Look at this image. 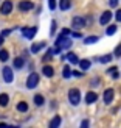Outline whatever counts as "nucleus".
<instances>
[{
  "mask_svg": "<svg viewBox=\"0 0 121 128\" xmlns=\"http://www.w3.org/2000/svg\"><path fill=\"white\" fill-rule=\"evenodd\" d=\"M68 100H70V103H72L73 106L79 105V102H81V92L76 88L70 89V91H68Z\"/></svg>",
  "mask_w": 121,
  "mask_h": 128,
  "instance_id": "nucleus-1",
  "label": "nucleus"
},
{
  "mask_svg": "<svg viewBox=\"0 0 121 128\" xmlns=\"http://www.w3.org/2000/svg\"><path fill=\"white\" fill-rule=\"evenodd\" d=\"M72 46V41H70V38H67L65 34H61L58 38V41H56V47H59L61 50L62 48H68Z\"/></svg>",
  "mask_w": 121,
  "mask_h": 128,
  "instance_id": "nucleus-2",
  "label": "nucleus"
},
{
  "mask_svg": "<svg viewBox=\"0 0 121 128\" xmlns=\"http://www.w3.org/2000/svg\"><path fill=\"white\" fill-rule=\"evenodd\" d=\"M37 84H39V74H36V72L30 74V76L27 78V88L28 89H34Z\"/></svg>",
  "mask_w": 121,
  "mask_h": 128,
  "instance_id": "nucleus-3",
  "label": "nucleus"
},
{
  "mask_svg": "<svg viewBox=\"0 0 121 128\" xmlns=\"http://www.w3.org/2000/svg\"><path fill=\"white\" fill-rule=\"evenodd\" d=\"M2 75H3L5 83H12V80H14V74H12V69H11L9 66H5V67H3Z\"/></svg>",
  "mask_w": 121,
  "mask_h": 128,
  "instance_id": "nucleus-4",
  "label": "nucleus"
},
{
  "mask_svg": "<svg viewBox=\"0 0 121 128\" xmlns=\"http://www.w3.org/2000/svg\"><path fill=\"white\" fill-rule=\"evenodd\" d=\"M37 33V27H25L22 28V34L27 38V39H33Z\"/></svg>",
  "mask_w": 121,
  "mask_h": 128,
  "instance_id": "nucleus-5",
  "label": "nucleus"
},
{
  "mask_svg": "<svg viewBox=\"0 0 121 128\" xmlns=\"http://www.w3.org/2000/svg\"><path fill=\"white\" fill-rule=\"evenodd\" d=\"M84 25H85V19L84 17H81V16H75L73 17V20H72V27L73 28L81 30V28H84Z\"/></svg>",
  "mask_w": 121,
  "mask_h": 128,
  "instance_id": "nucleus-6",
  "label": "nucleus"
},
{
  "mask_svg": "<svg viewBox=\"0 0 121 128\" xmlns=\"http://www.w3.org/2000/svg\"><path fill=\"white\" fill-rule=\"evenodd\" d=\"M12 11V2L11 0H5V2L2 3V6H0V12L2 14H9V12Z\"/></svg>",
  "mask_w": 121,
  "mask_h": 128,
  "instance_id": "nucleus-7",
  "label": "nucleus"
},
{
  "mask_svg": "<svg viewBox=\"0 0 121 128\" xmlns=\"http://www.w3.org/2000/svg\"><path fill=\"white\" fill-rule=\"evenodd\" d=\"M33 6H34L33 2H30V0H22V2L19 3V10L20 11H30V10H33Z\"/></svg>",
  "mask_w": 121,
  "mask_h": 128,
  "instance_id": "nucleus-8",
  "label": "nucleus"
},
{
  "mask_svg": "<svg viewBox=\"0 0 121 128\" xmlns=\"http://www.w3.org/2000/svg\"><path fill=\"white\" fill-rule=\"evenodd\" d=\"M113 95H115V92H113V89H112V88L106 89V91H104V95H103V98H104V103H112V100H113Z\"/></svg>",
  "mask_w": 121,
  "mask_h": 128,
  "instance_id": "nucleus-9",
  "label": "nucleus"
},
{
  "mask_svg": "<svg viewBox=\"0 0 121 128\" xmlns=\"http://www.w3.org/2000/svg\"><path fill=\"white\" fill-rule=\"evenodd\" d=\"M110 19H112V12L110 11H104L103 16H101V19H99V24L101 25H107L110 22Z\"/></svg>",
  "mask_w": 121,
  "mask_h": 128,
  "instance_id": "nucleus-10",
  "label": "nucleus"
},
{
  "mask_svg": "<svg viewBox=\"0 0 121 128\" xmlns=\"http://www.w3.org/2000/svg\"><path fill=\"white\" fill-rule=\"evenodd\" d=\"M96 98H98V94L93 92V91H90V92H87V95H85V103L92 105V103H95V102H96Z\"/></svg>",
  "mask_w": 121,
  "mask_h": 128,
  "instance_id": "nucleus-11",
  "label": "nucleus"
},
{
  "mask_svg": "<svg viewBox=\"0 0 121 128\" xmlns=\"http://www.w3.org/2000/svg\"><path fill=\"white\" fill-rule=\"evenodd\" d=\"M47 46V44L45 42H37V44H33V46H31V53H37V52H40V50L43 48V47H45Z\"/></svg>",
  "mask_w": 121,
  "mask_h": 128,
  "instance_id": "nucleus-12",
  "label": "nucleus"
},
{
  "mask_svg": "<svg viewBox=\"0 0 121 128\" xmlns=\"http://www.w3.org/2000/svg\"><path fill=\"white\" fill-rule=\"evenodd\" d=\"M42 72H43V75H45V76L51 78V76L54 75V69H53L51 66H43V67H42Z\"/></svg>",
  "mask_w": 121,
  "mask_h": 128,
  "instance_id": "nucleus-13",
  "label": "nucleus"
},
{
  "mask_svg": "<svg viewBox=\"0 0 121 128\" xmlns=\"http://www.w3.org/2000/svg\"><path fill=\"white\" fill-rule=\"evenodd\" d=\"M9 103V95L8 94H0V106L5 108V106H8Z\"/></svg>",
  "mask_w": 121,
  "mask_h": 128,
  "instance_id": "nucleus-14",
  "label": "nucleus"
},
{
  "mask_svg": "<svg viewBox=\"0 0 121 128\" xmlns=\"http://www.w3.org/2000/svg\"><path fill=\"white\" fill-rule=\"evenodd\" d=\"M17 111L19 112H27L28 111V103L27 102H19L17 103Z\"/></svg>",
  "mask_w": 121,
  "mask_h": 128,
  "instance_id": "nucleus-15",
  "label": "nucleus"
},
{
  "mask_svg": "<svg viewBox=\"0 0 121 128\" xmlns=\"http://www.w3.org/2000/svg\"><path fill=\"white\" fill-rule=\"evenodd\" d=\"M8 60H9V52H8V50H5V48H2V50H0V61L6 62Z\"/></svg>",
  "mask_w": 121,
  "mask_h": 128,
  "instance_id": "nucleus-16",
  "label": "nucleus"
},
{
  "mask_svg": "<svg viewBox=\"0 0 121 128\" xmlns=\"http://www.w3.org/2000/svg\"><path fill=\"white\" fill-rule=\"evenodd\" d=\"M23 64H25V60L20 58V56H17V58L14 60V62H12V66H14L16 69H22V67H23Z\"/></svg>",
  "mask_w": 121,
  "mask_h": 128,
  "instance_id": "nucleus-17",
  "label": "nucleus"
},
{
  "mask_svg": "<svg viewBox=\"0 0 121 128\" xmlns=\"http://www.w3.org/2000/svg\"><path fill=\"white\" fill-rule=\"evenodd\" d=\"M70 6H72V2H70V0H61V2H59V8L62 11H67Z\"/></svg>",
  "mask_w": 121,
  "mask_h": 128,
  "instance_id": "nucleus-18",
  "label": "nucleus"
},
{
  "mask_svg": "<svg viewBox=\"0 0 121 128\" xmlns=\"http://www.w3.org/2000/svg\"><path fill=\"white\" fill-rule=\"evenodd\" d=\"M61 125V117L59 116H54L51 119V122H50V128H56V126H59Z\"/></svg>",
  "mask_w": 121,
  "mask_h": 128,
  "instance_id": "nucleus-19",
  "label": "nucleus"
},
{
  "mask_svg": "<svg viewBox=\"0 0 121 128\" xmlns=\"http://www.w3.org/2000/svg\"><path fill=\"white\" fill-rule=\"evenodd\" d=\"M43 95H40V94H36L34 95V103H36V106H42L43 105Z\"/></svg>",
  "mask_w": 121,
  "mask_h": 128,
  "instance_id": "nucleus-20",
  "label": "nucleus"
},
{
  "mask_svg": "<svg viewBox=\"0 0 121 128\" xmlns=\"http://www.w3.org/2000/svg\"><path fill=\"white\" fill-rule=\"evenodd\" d=\"M78 64H79V67L82 70H87L88 67H90V61L88 60H81V61H78Z\"/></svg>",
  "mask_w": 121,
  "mask_h": 128,
  "instance_id": "nucleus-21",
  "label": "nucleus"
},
{
  "mask_svg": "<svg viewBox=\"0 0 121 128\" xmlns=\"http://www.w3.org/2000/svg\"><path fill=\"white\" fill-rule=\"evenodd\" d=\"M70 75H72V69H70V66H64L62 76H64V78H70Z\"/></svg>",
  "mask_w": 121,
  "mask_h": 128,
  "instance_id": "nucleus-22",
  "label": "nucleus"
},
{
  "mask_svg": "<svg viewBox=\"0 0 121 128\" xmlns=\"http://www.w3.org/2000/svg\"><path fill=\"white\" fill-rule=\"evenodd\" d=\"M67 60L72 62V64H78V61H79V60H78V56H76L75 53H68V55H67Z\"/></svg>",
  "mask_w": 121,
  "mask_h": 128,
  "instance_id": "nucleus-23",
  "label": "nucleus"
},
{
  "mask_svg": "<svg viewBox=\"0 0 121 128\" xmlns=\"http://www.w3.org/2000/svg\"><path fill=\"white\" fill-rule=\"evenodd\" d=\"M109 74H112L113 80H118V78H120V72H118V69H117V67H112V69H109Z\"/></svg>",
  "mask_w": 121,
  "mask_h": 128,
  "instance_id": "nucleus-24",
  "label": "nucleus"
},
{
  "mask_svg": "<svg viewBox=\"0 0 121 128\" xmlns=\"http://www.w3.org/2000/svg\"><path fill=\"white\" fill-rule=\"evenodd\" d=\"M115 31H117V25H109L107 27V36H112V34H115Z\"/></svg>",
  "mask_w": 121,
  "mask_h": 128,
  "instance_id": "nucleus-25",
  "label": "nucleus"
},
{
  "mask_svg": "<svg viewBox=\"0 0 121 128\" xmlns=\"http://www.w3.org/2000/svg\"><path fill=\"white\" fill-rule=\"evenodd\" d=\"M98 39H99L98 36H88V38H87V39H85L84 42H85V44H95V42H96Z\"/></svg>",
  "mask_w": 121,
  "mask_h": 128,
  "instance_id": "nucleus-26",
  "label": "nucleus"
},
{
  "mask_svg": "<svg viewBox=\"0 0 121 128\" xmlns=\"http://www.w3.org/2000/svg\"><path fill=\"white\" fill-rule=\"evenodd\" d=\"M110 60H112V56H110V55H106V56H101V58H99L101 62H109Z\"/></svg>",
  "mask_w": 121,
  "mask_h": 128,
  "instance_id": "nucleus-27",
  "label": "nucleus"
},
{
  "mask_svg": "<svg viewBox=\"0 0 121 128\" xmlns=\"http://www.w3.org/2000/svg\"><path fill=\"white\" fill-rule=\"evenodd\" d=\"M54 31H56V20H51V28H50V34H54Z\"/></svg>",
  "mask_w": 121,
  "mask_h": 128,
  "instance_id": "nucleus-28",
  "label": "nucleus"
},
{
  "mask_svg": "<svg viewBox=\"0 0 121 128\" xmlns=\"http://www.w3.org/2000/svg\"><path fill=\"white\" fill-rule=\"evenodd\" d=\"M48 6H50V10H54L56 8V0H48Z\"/></svg>",
  "mask_w": 121,
  "mask_h": 128,
  "instance_id": "nucleus-29",
  "label": "nucleus"
},
{
  "mask_svg": "<svg viewBox=\"0 0 121 128\" xmlns=\"http://www.w3.org/2000/svg\"><path fill=\"white\" fill-rule=\"evenodd\" d=\"M115 56L118 58V56H121V44L120 46H117V48H115Z\"/></svg>",
  "mask_w": 121,
  "mask_h": 128,
  "instance_id": "nucleus-30",
  "label": "nucleus"
},
{
  "mask_svg": "<svg viewBox=\"0 0 121 128\" xmlns=\"http://www.w3.org/2000/svg\"><path fill=\"white\" fill-rule=\"evenodd\" d=\"M115 19H117L118 22H121V10H118V11L115 12Z\"/></svg>",
  "mask_w": 121,
  "mask_h": 128,
  "instance_id": "nucleus-31",
  "label": "nucleus"
},
{
  "mask_svg": "<svg viewBox=\"0 0 121 128\" xmlns=\"http://www.w3.org/2000/svg\"><path fill=\"white\" fill-rule=\"evenodd\" d=\"M109 2H110L109 5H110V6H113V8H115V6H118V0H109Z\"/></svg>",
  "mask_w": 121,
  "mask_h": 128,
  "instance_id": "nucleus-32",
  "label": "nucleus"
},
{
  "mask_svg": "<svg viewBox=\"0 0 121 128\" xmlns=\"http://www.w3.org/2000/svg\"><path fill=\"white\" fill-rule=\"evenodd\" d=\"M11 31H12V30H3V31H2V36H3V38H5V36H8Z\"/></svg>",
  "mask_w": 121,
  "mask_h": 128,
  "instance_id": "nucleus-33",
  "label": "nucleus"
},
{
  "mask_svg": "<svg viewBox=\"0 0 121 128\" xmlns=\"http://www.w3.org/2000/svg\"><path fill=\"white\" fill-rule=\"evenodd\" d=\"M72 75H75V76H81L82 74L79 72V70H76V72H72Z\"/></svg>",
  "mask_w": 121,
  "mask_h": 128,
  "instance_id": "nucleus-34",
  "label": "nucleus"
},
{
  "mask_svg": "<svg viewBox=\"0 0 121 128\" xmlns=\"http://www.w3.org/2000/svg\"><path fill=\"white\" fill-rule=\"evenodd\" d=\"M75 38H81V33H78V31H75V33H72Z\"/></svg>",
  "mask_w": 121,
  "mask_h": 128,
  "instance_id": "nucleus-35",
  "label": "nucleus"
},
{
  "mask_svg": "<svg viewBox=\"0 0 121 128\" xmlns=\"http://www.w3.org/2000/svg\"><path fill=\"white\" fill-rule=\"evenodd\" d=\"M3 42H5V38H3L2 34H0V46H2V44H3Z\"/></svg>",
  "mask_w": 121,
  "mask_h": 128,
  "instance_id": "nucleus-36",
  "label": "nucleus"
},
{
  "mask_svg": "<svg viewBox=\"0 0 121 128\" xmlns=\"http://www.w3.org/2000/svg\"><path fill=\"white\" fill-rule=\"evenodd\" d=\"M82 126H88V120H84V122H82Z\"/></svg>",
  "mask_w": 121,
  "mask_h": 128,
  "instance_id": "nucleus-37",
  "label": "nucleus"
}]
</instances>
